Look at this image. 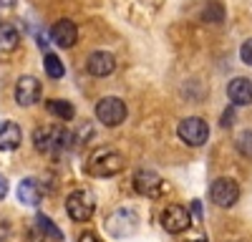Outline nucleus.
Returning <instances> with one entry per match:
<instances>
[{
    "label": "nucleus",
    "mask_w": 252,
    "mask_h": 242,
    "mask_svg": "<svg viewBox=\"0 0 252 242\" xmlns=\"http://www.w3.org/2000/svg\"><path fill=\"white\" fill-rule=\"evenodd\" d=\"M121 169H124V156L114 149H98L89 161V172L94 177H114Z\"/></svg>",
    "instance_id": "f03ea898"
},
{
    "label": "nucleus",
    "mask_w": 252,
    "mask_h": 242,
    "mask_svg": "<svg viewBox=\"0 0 252 242\" xmlns=\"http://www.w3.org/2000/svg\"><path fill=\"white\" fill-rule=\"evenodd\" d=\"M237 151L242 156H252V129H245L237 136Z\"/></svg>",
    "instance_id": "aec40b11"
},
{
    "label": "nucleus",
    "mask_w": 252,
    "mask_h": 242,
    "mask_svg": "<svg viewBox=\"0 0 252 242\" xmlns=\"http://www.w3.org/2000/svg\"><path fill=\"white\" fill-rule=\"evenodd\" d=\"M232 121H235V111H232V109L222 114V126H224V129H227V126H232Z\"/></svg>",
    "instance_id": "5701e85b"
},
{
    "label": "nucleus",
    "mask_w": 252,
    "mask_h": 242,
    "mask_svg": "<svg viewBox=\"0 0 252 242\" xmlns=\"http://www.w3.org/2000/svg\"><path fill=\"white\" fill-rule=\"evenodd\" d=\"M89 73L96 76V78H103V76H111L114 68H116V58L106 51H96L89 56V63H86Z\"/></svg>",
    "instance_id": "f8f14e48"
},
{
    "label": "nucleus",
    "mask_w": 252,
    "mask_h": 242,
    "mask_svg": "<svg viewBox=\"0 0 252 242\" xmlns=\"http://www.w3.org/2000/svg\"><path fill=\"white\" fill-rule=\"evenodd\" d=\"M5 194H8V179H5L3 174H0V202L5 199Z\"/></svg>",
    "instance_id": "b1692460"
},
{
    "label": "nucleus",
    "mask_w": 252,
    "mask_h": 242,
    "mask_svg": "<svg viewBox=\"0 0 252 242\" xmlns=\"http://www.w3.org/2000/svg\"><path fill=\"white\" fill-rule=\"evenodd\" d=\"M134 187L139 194H146V197H159L164 192V182L157 172L152 169H139L134 174Z\"/></svg>",
    "instance_id": "1a4fd4ad"
},
{
    "label": "nucleus",
    "mask_w": 252,
    "mask_h": 242,
    "mask_svg": "<svg viewBox=\"0 0 252 242\" xmlns=\"http://www.w3.org/2000/svg\"><path fill=\"white\" fill-rule=\"evenodd\" d=\"M20 46V30L13 23H0V51H15Z\"/></svg>",
    "instance_id": "dca6fc26"
},
{
    "label": "nucleus",
    "mask_w": 252,
    "mask_h": 242,
    "mask_svg": "<svg viewBox=\"0 0 252 242\" xmlns=\"http://www.w3.org/2000/svg\"><path fill=\"white\" fill-rule=\"evenodd\" d=\"M192 242H204V240H192Z\"/></svg>",
    "instance_id": "bb28decb"
},
{
    "label": "nucleus",
    "mask_w": 252,
    "mask_h": 242,
    "mask_svg": "<svg viewBox=\"0 0 252 242\" xmlns=\"http://www.w3.org/2000/svg\"><path fill=\"white\" fill-rule=\"evenodd\" d=\"M46 109L53 114V116H58V119H63V121H71L73 119V106L68 104V101H61V98H51V101H46Z\"/></svg>",
    "instance_id": "f3484780"
},
{
    "label": "nucleus",
    "mask_w": 252,
    "mask_h": 242,
    "mask_svg": "<svg viewBox=\"0 0 252 242\" xmlns=\"http://www.w3.org/2000/svg\"><path fill=\"white\" fill-rule=\"evenodd\" d=\"M8 235H10V222L5 217H0V242H5Z\"/></svg>",
    "instance_id": "4be33fe9"
},
{
    "label": "nucleus",
    "mask_w": 252,
    "mask_h": 242,
    "mask_svg": "<svg viewBox=\"0 0 252 242\" xmlns=\"http://www.w3.org/2000/svg\"><path fill=\"white\" fill-rule=\"evenodd\" d=\"M240 58L245 60L247 66H252V38H247L245 43H242V48H240Z\"/></svg>",
    "instance_id": "412c9836"
},
{
    "label": "nucleus",
    "mask_w": 252,
    "mask_h": 242,
    "mask_svg": "<svg viewBox=\"0 0 252 242\" xmlns=\"http://www.w3.org/2000/svg\"><path fill=\"white\" fill-rule=\"evenodd\" d=\"M177 131H179V139L184 141V144H189V147H202L204 141L209 139V126H207V121H202L199 116L184 119Z\"/></svg>",
    "instance_id": "20e7f679"
},
{
    "label": "nucleus",
    "mask_w": 252,
    "mask_h": 242,
    "mask_svg": "<svg viewBox=\"0 0 252 242\" xmlns=\"http://www.w3.org/2000/svg\"><path fill=\"white\" fill-rule=\"evenodd\" d=\"M202 20H204V23H209V26L222 23V20H224V8L220 3H207V8L202 10Z\"/></svg>",
    "instance_id": "6ab92c4d"
},
{
    "label": "nucleus",
    "mask_w": 252,
    "mask_h": 242,
    "mask_svg": "<svg viewBox=\"0 0 252 242\" xmlns=\"http://www.w3.org/2000/svg\"><path fill=\"white\" fill-rule=\"evenodd\" d=\"M33 242H61L63 232L53 225V219H48L46 214H38L35 217V227L31 230Z\"/></svg>",
    "instance_id": "9d476101"
},
{
    "label": "nucleus",
    "mask_w": 252,
    "mask_h": 242,
    "mask_svg": "<svg viewBox=\"0 0 252 242\" xmlns=\"http://www.w3.org/2000/svg\"><path fill=\"white\" fill-rule=\"evenodd\" d=\"M18 0H0V8H13Z\"/></svg>",
    "instance_id": "a878e982"
},
{
    "label": "nucleus",
    "mask_w": 252,
    "mask_h": 242,
    "mask_svg": "<svg viewBox=\"0 0 252 242\" xmlns=\"http://www.w3.org/2000/svg\"><path fill=\"white\" fill-rule=\"evenodd\" d=\"M189 225H192V217H189V210L182 207V205H172V207H166L164 214H161V227L166 232H172V235H179L184 232Z\"/></svg>",
    "instance_id": "6e6552de"
},
{
    "label": "nucleus",
    "mask_w": 252,
    "mask_h": 242,
    "mask_svg": "<svg viewBox=\"0 0 252 242\" xmlns=\"http://www.w3.org/2000/svg\"><path fill=\"white\" fill-rule=\"evenodd\" d=\"M43 66H46V73H48L51 78H56V81L66 76V66H63V63H61V58H58V56H53V53H46Z\"/></svg>",
    "instance_id": "a211bd4d"
},
{
    "label": "nucleus",
    "mask_w": 252,
    "mask_h": 242,
    "mask_svg": "<svg viewBox=\"0 0 252 242\" xmlns=\"http://www.w3.org/2000/svg\"><path fill=\"white\" fill-rule=\"evenodd\" d=\"M227 96L235 106L252 104V81L250 78H232L227 84Z\"/></svg>",
    "instance_id": "ddd939ff"
},
{
    "label": "nucleus",
    "mask_w": 252,
    "mask_h": 242,
    "mask_svg": "<svg viewBox=\"0 0 252 242\" xmlns=\"http://www.w3.org/2000/svg\"><path fill=\"white\" fill-rule=\"evenodd\" d=\"M23 141V131L15 121H3L0 124V149L3 151H15Z\"/></svg>",
    "instance_id": "4468645a"
},
{
    "label": "nucleus",
    "mask_w": 252,
    "mask_h": 242,
    "mask_svg": "<svg viewBox=\"0 0 252 242\" xmlns=\"http://www.w3.org/2000/svg\"><path fill=\"white\" fill-rule=\"evenodd\" d=\"M51 38L56 40L61 48H73L76 40H78V28H76L73 20L63 18V20H58V23L51 28Z\"/></svg>",
    "instance_id": "9b49d317"
},
{
    "label": "nucleus",
    "mask_w": 252,
    "mask_h": 242,
    "mask_svg": "<svg viewBox=\"0 0 252 242\" xmlns=\"http://www.w3.org/2000/svg\"><path fill=\"white\" fill-rule=\"evenodd\" d=\"M66 210H68L73 222H89L94 210H96V202H94V197L89 192H73L66 199Z\"/></svg>",
    "instance_id": "423d86ee"
},
{
    "label": "nucleus",
    "mask_w": 252,
    "mask_h": 242,
    "mask_svg": "<svg viewBox=\"0 0 252 242\" xmlns=\"http://www.w3.org/2000/svg\"><path fill=\"white\" fill-rule=\"evenodd\" d=\"M78 242H98V237H96L94 232H83V235L78 237Z\"/></svg>",
    "instance_id": "393cba45"
},
{
    "label": "nucleus",
    "mask_w": 252,
    "mask_h": 242,
    "mask_svg": "<svg viewBox=\"0 0 252 242\" xmlns=\"http://www.w3.org/2000/svg\"><path fill=\"white\" fill-rule=\"evenodd\" d=\"M18 197H20V202H23V205L35 207V205H40L43 187L38 184V179H23V182L18 184Z\"/></svg>",
    "instance_id": "2eb2a0df"
},
{
    "label": "nucleus",
    "mask_w": 252,
    "mask_h": 242,
    "mask_svg": "<svg viewBox=\"0 0 252 242\" xmlns=\"http://www.w3.org/2000/svg\"><path fill=\"white\" fill-rule=\"evenodd\" d=\"M209 197L217 207H232L235 202L240 199V187L235 179H227V177H220L212 182V187H209Z\"/></svg>",
    "instance_id": "39448f33"
},
{
    "label": "nucleus",
    "mask_w": 252,
    "mask_h": 242,
    "mask_svg": "<svg viewBox=\"0 0 252 242\" xmlns=\"http://www.w3.org/2000/svg\"><path fill=\"white\" fill-rule=\"evenodd\" d=\"M15 101L18 106H35L40 101V81L35 76H20L15 84Z\"/></svg>",
    "instance_id": "0eeeda50"
},
{
    "label": "nucleus",
    "mask_w": 252,
    "mask_h": 242,
    "mask_svg": "<svg viewBox=\"0 0 252 242\" xmlns=\"http://www.w3.org/2000/svg\"><path fill=\"white\" fill-rule=\"evenodd\" d=\"M96 119L101 121L103 126H119L121 121L126 119V104L116 96H106L98 101L96 106Z\"/></svg>",
    "instance_id": "7ed1b4c3"
},
{
    "label": "nucleus",
    "mask_w": 252,
    "mask_h": 242,
    "mask_svg": "<svg viewBox=\"0 0 252 242\" xmlns=\"http://www.w3.org/2000/svg\"><path fill=\"white\" fill-rule=\"evenodd\" d=\"M33 144L38 151H56V149H66L71 144V134L66 129L58 126H38L33 134Z\"/></svg>",
    "instance_id": "f257e3e1"
}]
</instances>
